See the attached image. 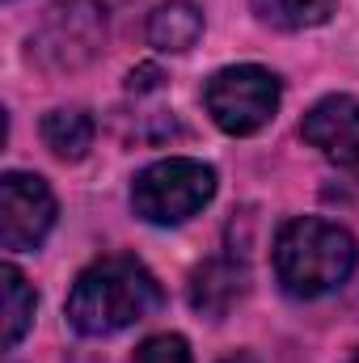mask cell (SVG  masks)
Returning a JSON list of instances; mask_svg holds the SVG:
<instances>
[{"label":"cell","mask_w":359,"mask_h":363,"mask_svg":"<svg viewBox=\"0 0 359 363\" xmlns=\"http://www.w3.org/2000/svg\"><path fill=\"white\" fill-rule=\"evenodd\" d=\"M161 283L153 271L136 258H101L77 274L72 291H68V321L77 334L85 338H106L118 334L144 317H153L161 308Z\"/></svg>","instance_id":"obj_1"},{"label":"cell","mask_w":359,"mask_h":363,"mask_svg":"<svg viewBox=\"0 0 359 363\" xmlns=\"http://www.w3.org/2000/svg\"><path fill=\"white\" fill-rule=\"evenodd\" d=\"M359 262L355 237L343 224L300 216L287 220L275 237V279L296 300H321L338 291Z\"/></svg>","instance_id":"obj_2"},{"label":"cell","mask_w":359,"mask_h":363,"mask_svg":"<svg viewBox=\"0 0 359 363\" xmlns=\"http://www.w3.org/2000/svg\"><path fill=\"white\" fill-rule=\"evenodd\" d=\"M216 194V169L194 157H170L148 169H140L131 182V207L148 224H182L199 216Z\"/></svg>","instance_id":"obj_3"},{"label":"cell","mask_w":359,"mask_h":363,"mask_svg":"<svg viewBox=\"0 0 359 363\" xmlns=\"http://www.w3.org/2000/svg\"><path fill=\"white\" fill-rule=\"evenodd\" d=\"M279 101H283V85L263 64L220 68L207 81V89H203V106H207L211 123L220 131H228V135H254V131H263L275 118Z\"/></svg>","instance_id":"obj_4"},{"label":"cell","mask_w":359,"mask_h":363,"mask_svg":"<svg viewBox=\"0 0 359 363\" xmlns=\"http://www.w3.org/2000/svg\"><path fill=\"white\" fill-rule=\"evenodd\" d=\"M106 47V4L97 0H55L30 38V55L55 72H77Z\"/></svg>","instance_id":"obj_5"},{"label":"cell","mask_w":359,"mask_h":363,"mask_svg":"<svg viewBox=\"0 0 359 363\" xmlns=\"http://www.w3.org/2000/svg\"><path fill=\"white\" fill-rule=\"evenodd\" d=\"M55 224V194L38 174H4L0 178V245L9 254L38 250Z\"/></svg>","instance_id":"obj_6"},{"label":"cell","mask_w":359,"mask_h":363,"mask_svg":"<svg viewBox=\"0 0 359 363\" xmlns=\"http://www.w3.org/2000/svg\"><path fill=\"white\" fill-rule=\"evenodd\" d=\"M300 135L334 165H359V97L351 93H330L321 97L304 123H300Z\"/></svg>","instance_id":"obj_7"},{"label":"cell","mask_w":359,"mask_h":363,"mask_svg":"<svg viewBox=\"0 0 359 363\" xmlns=\"http://www.w3.org/2000/svg\"><path fill=\"white\" fill-rule=\"evenodd\" d=\"M241 291H245V267H237L233 258H211L190 279V304L203 317H224Z\"/></svg>","instance_id":"obj_8"},{"label":"cell","mask_w":359,"mask_h":363,"mask_svg":"<svg viewBox=\"0 0 359 363\" xmlns=\"http://www.w3.org/2000/svg\"><path fill=\"white\" fill-rule=\"evenodd\" d=\"M199 38H203V13L190 0H165V4L153 9V17H148V43L157 51L178 55V51H190Z\"/></svg>","instance_id":"obj_9"},{"label":"cell","mask_w":359,"mask_h":363,"mask_svg":"<svg viewBox=\"0 0 359 363\" xmlns=\"http://www.w3.org/2000/svg\"><path fill=\"white\" fill-rule=\"evenodd\" d=\"M93 135H97L93 118L85 110H77V106H60V110H51L43 118V144L60 161H81L93 148Z\"/></svg>","instance_id":"obj_10"},{"label":"cell","mask_w":359,"mask_h":363,"mask_svg":"<svg viewBox=\"0 0 359 363\" xmlns=\"http://www.w3.org/2000/svg\"><path fill=\"white\" fill-rule=\"evenodd\" d=\"M0 291H4V347H17L26 338V330L34 325L38 296H34V287L26 283V274L13 262L0 267Z\"/></svg>","instance_id":"obj_11"},{"label":"cell","mask_w":359,"mask_h":363,"mask_svg":"<svg viewBox=\"0 0 359 363\" xmlns=\"http://www.w3.org/2000/svg\"><path fill=\"white\" fill-rule=\"evenodd\" d=\"M250 4L275 30H313L326 26L338 9V0H250Z\"/></svg>","instance_id":"obj_12"},{"label":"cell","mask_w":359,"mask_h":363,"mask_svg":"<svg viewBox=\"0 0 359 363\" xmlns=\"http://www.w3.org/2000/svg\"><path fill=\"white\" fill-rule=\"evenodd\" d=\"M136 363H190V347L182 334H157L136 351Z\"/></svg>","instance_id":"obj_13"},{"label":"cell","mask_w":359,"mask_h":363,"mask_svg":"<svg viewBox=\"0 0 359 363\" xmlns=\"http://www.w3.org/2000/svg\"><path fill=\"white\" fill-rule=\"evenodd\" d=\"M157 85H161V68L157 64H144V68H136L127 77V89L131 93H148V89H157Z\"/></svg>","instance_id":"obj_14"},{"label":"cell","mask_w":359,"mask_h":363,"mask_svg":"<svg viewBox=\"0 0 359 363\" xmlns=\"http://www.w3.org/2000/svg\"><path fill=\"white\" fill-rule=\"evenodd\" d=\"M224 363H258V359H254V355H228Z\"/></svg>","instance_id":"obj_15"},{"label":"cell","mask_w":359,"mask_h":363,"mask_svg":"<svg viewBox=\"0 0 359 363\" xmlns=\"http://www.w3.org/2000/svg\"><path fill=\"white\" fill-rule=\"evenodd\" d=\"M347 363H359V351H355V355H351V359H347Z\"/></svg>","instance_id":"obj_16"}]
</instances>
